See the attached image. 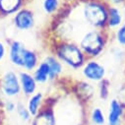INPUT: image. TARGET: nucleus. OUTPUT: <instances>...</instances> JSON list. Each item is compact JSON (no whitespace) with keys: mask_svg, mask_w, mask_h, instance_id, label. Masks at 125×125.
Wrapping results in <instances>:
<instances>
[{"mask_svg":"<svg viewBox=\"0 0 125 125\" xmlns=\"http://www.w3.org/2000/svg\"><path fill=\"white\" fill-rule=\"evenodd\" d=\"M51 53L55 55L66 68L72 71L81 70L85 62L88 60L77 42L73 40L54 39Z\"/></svg>","mask_w":125,"mask_h":125,"instance_id":"nucleus-1","label":"nucleus"},{"mask_svg":"<svg viewBox=\"0 0 125 125\" xmlns=\"http://www.w3.org/2000/svg\"><path fill=\"white\" fill-rule=\"evenodd\" d=\"M110 34L107 30L88 29L77 42L88 59H98L107 48Z\"/></svg>","mask_w":125,"mask_h":125,"instance_id":"nucleus-2","label":"nucleus"},{"mask_svg":"<svg viewBox=\"0 0 125 125\" xmlns=\"http://www.w3.org/2000/svg\"><path fill=\"white\" fill-rule=\"evenodd\" d=\"M107 10L108 5L104 0H84L79 14L82 23L89 29L107 30Z\"/></svg>","mask_w":125,"mask_h":125,"instance_id":"nucleus-3","label":"nucleus"},{"mask_svg":"<svg viewBox=\"0 0 125 125\" xmlns=\"http://www.w3.org/2000/svg\"><path fill=\"white\" fill-rule=\"evenodd\" d=\"M0 93L5 99H14L20 96L22 92L19 80V72L14 70H7L1 75Z\"/></svg>","mask_w":125,"mask_h":125,"instance_id":"nucleus-4","label":"nucleus"},{"mask_svg":"<svg viewBox=\"0 0 125 125\" xmlns=\"http://www.w3.org/2000/svg\"><path fill=\"white\" fill-rule=\"evenodd\" d=\"M80 71L83 79L93 84H98L103 81L106 78L107 74L105 66L98 59H88Z\"/></svg>","mask_w":125,"mask_h":125,"instance_id":"nucleus-5","label":"nucleus"},{"mask_svg":"<svg viewBox=\"0 0 125 125\" xmlns=\"http://www.w3.org/2000/svg\"><path fill=\"white\" fill-rule=\"evenodd\" d=\"M12 24L14 28L20 32L32 31L37 25L36 14L32 9L25 6L12 16Z\"/></svg>","mask_w":125,"mask_h":125,"instance_id":"nucleus-6","label":"nucleus"},{"mask_svg":"<svg viewBox=\"0 0 125 125\" xmlns=\"http://www.w3.org/2000/svg\"><path fill=\"white\" fill-rule=\"evenodd\" d=\"M125 119V107L119 103L118 100L112 98L108 104L106 113L107 125H123Z\"/></svg>","mask_w":125,"mask_h":125,"instance_id":"nucleus-7","label":"nucleus"},{"mask_svg":"<svg viewBox=\"0 0 125 125\" xmlns=\"http://www.w3.org/2000/svg\"><path fill=\"white\" fill-rule=\"evenodd\" d=\"M72 90H73V93L76 95L77 99L83 103L91 102L96 94L95 86L93 85V83L85 79L77 80L72 85Z\"/></svg>","mask_w":125,"mask_h":125,"instance_id":"nucleus-8","label":"nucleus"},{"mask_svg":"<svg viewBox=\"0 0 125 125\" xmlns=\"http://www.w3.org/2000/svg\"><path fill=\"white\" fill-rule=\"evenodd\" d=\"M7 47H8L7 56H8L10 63L17 68L22 69L23 56L27 48L26 44L19 40H12L9 42Z\"/></svg>","mask_w":125,"mask_h":125,"instance_id":"nucleus-9","label":"nucleus"},{"mask_svg":"<svg viewBox=\"0 0 125 125\" xmlns=\"http://www.w3.org/2000/svg\"><path fill=\"white\" fill-rule=\"evenodd\" d=\"M31 125H56V116L53 105L44 102V104L40 112L33 116Z\"/></svg>","mask_w":125,"mask_h":125,"instance_id":"nucleus-10","label":"nucleus"},{"mask_svg":"<svg viewBox=\"0 0 125 125\" xmlns=\"http://www.w3.org/2000/svg\"><path fill=\"white\" fill-rule=\"evenodd\" d=\"M19 80H20V86H21V92L22 94L29 98L35 94L38 91L39 84L35 80L33 73L28 71H20L19 72Z\"/></svg>","mask_w":125,"mask_h":125,"instance_id":"nucleus-11","label":"nucleus"},{"mask_svg":"<svg viewBox=\"0 0 125 125\" xmlns=\"http://www.w3.org/2000/svg\"><path fill=\"white\" fill-rule=\"evenodd\" d=\"M28 1L29 0H0V18L12 17L27 6Z\"/></svg>","mask_w":125,"mask_h":125,"instance_id":"nucleus-12","label":"nucleus"},{"mask_svg":"<svg viewBox=\"0 0 125 125\" xmlns=\"http://www.w3.org/2000/svg\"><path fill=\"white\" fill-rule=\"evenodd\" d=\"M43 60L47 63L50 71V82L57 81L59 78H61L62 74L64 73L65 66L63 63L52 53L46 54L43 57Z\"/></svg>","mask_w":125,"mask_h":125,"instance_id":"nucleus-13","label":"nucleus"},{"mask_svg":"<svg viewBox=\"0 0 125 125\" xmlns=\"http://www.w3.org/2000/svg\"><path fill=\"white\" fill-rule=\"evenodd\" d=\"M124 17L121 11V7L108 6L107 10V31L109 33L113 32L119 26L124 23Z\"/></svg>","mask_w":125,"mask_h":125,"instance_id":"nucleus-14","label":"nucleus"},{"mask_svg":"<svg viewBox=\"0 0 125 125\" xmlns=\"http://www.w3.org/2000/svg\"><path fill=\"white\" fill-rule=\"evenodd\" d=\"M41 62L40 55L39 53L32 49V48H26L24 56H23V65H22V70L23 71H28V72H33L36 67L39 65Z\"/></svg>","mask_w":125,"mask_h":125,"instance_id":"nucleus-15","label":"nucleus"},{"mask_svg":"<svg viewBox=\"0 0 125 125\" xmlns=\"http://www.w3.org/2000/svg\"><path fill=\"white\" fill-rule=\"evenodd\" d=\"M43 104H44V95L41 91H37L32 96H30L26 103L27 108L32 116L38 114L40 110L42 108Z\"/></svg>","mask_w":125,"mask_h":125,"instance_id":"nucleus-16","label":"nucleus"},{"mask_svg":"<svg viewBox=\"0 0 125 125\" xmlns=\"http://www.w3.org/2000/svg\"><path fill=\"white\" fill-rule=\"evenodd\" d=\"M35 80L39 85H44L50 82V71L46 62L42 59L36 67V69L32 72Z\"/></svg>","mask_w":125,"mask_h":125,"instance_id":"nucleus-17","label":"nucleus"},{"mask_svg":"<svg viewBox=\"0 0 125 125\" xmlns=\"http://www.w3.org/2000/svg\"><path fill=\"white\" fill-rule=\"evenodd\" d=\"M61 8L60 0H42V9L43 13L47 16L56 15Z\"/></svg>","mask_w":125,"mask_h":125,"instance_id":"nucleus-18","label":"nucleus"},{"mask_svg":"<svg viewBox=\"0 0 125 125\" xmlns=\"http://www.w3.org/2000/svg\"><path fill=\"white\" fill-rule=\"evenodd\" d=\"M90 120L94 125L106 124V114L100 106H95L90 113Z\"/></svg>","mask_w":125,"mask_h":125,"instance_id":"nucleus-19","label":"nucleus"},{"mask_svg":"<svg viewBox=\"0 0 125 125\" xmlns=\"http://www.w3.org/2000/svg\"><path fill=\"white\" fill-rule=\"evenodd\" d=\"M110 90H111V83L107 78L104 79L103 81L97 84V93L99 98L102 101H106L109 99Z\"/></svg>","mask_w":125,"mask_h":125,"instance_id":"nucleus-20","label":"nucleus"},{"mask_svg":"<svg viewBox=\"0 0 125 125\" xmlns=\"http://www.w3.org/2000/svg\"><path fill=\"white\" fill-rule=\"evenodd\" d=\"M111 35L115 43L119 47L125 49V21L121 26H119L116 30L111 32Z\"/></svg>","mask_w":125,"mask_h":125,"instance_id":"nucleus-21","label":"nucleus"},{"mask_svg":"<svg viewBox=\"0 0 125 125\" xmlns=\"http://www.w3.org/2000/svg\"><path fill=\"white\" fill-rule=\"evenodd\" d=\"M15 112L17 113L18 117L24 122H30L33 118V116L31 115L30 111L27 108L26 104H23L21 102L17 103V106H16V111Z\"/></svg>","mask_w":125,"mask_h":125,"instance_id":"nucleus-22","label":"nucleus"},{"mask_svg":"<svg viewBox=\"0 0 125 125\" xmlns=\"http://www.w3.org/2000/svg\"><path fill=\"white\" fill-rule=\"evenodd\" d=\"M16 106L17 103L13 101V99H5L2 103V108L7 112V113H13L16 111Z\"/></svg>","mask_w":125,"mask_h":125,"instance_id":"nucleus-23","label":"nucleus"},{"mask_svg":"<svg viewBox=\"0 0 125 125\" xmlns=\"http://www.w3.org/2000/svg\"><path fill=\"white\" fill-rule=\"evenodd\" d=\"M114 98L116 100H118L119 103L125 107V83L118 88V90L116 92V95H115Z\"/></svg>","mask_w":125,"mask_h":125,"instance_id":"nucleus-24","label":"nucleus"},{"mask_svg":"<svg viewBox=\"0 0 125 125\" xmlns=\"http://www.w3.org/2000/svg\"><path fill=\"white\" fill-rule=\"evenodd\" d=\"M7 52H8L7 44L5 42H3L2 41H0V63H1L5 59V57L7 56Z\"/></svg>","mask_w":125,"mask_h":125,"instance_id":"nucleus-25","label":"nucleus"},{"mask_svg":"<svg viewBox=\"0 0 125 125\" xmlns=\"http://www.w3.org/2000/svg\"><path fill=\"white\" fill-rule=\"evenodd\" d=\"M108 6H118L121 7L125 4V0H104Z\"/></svg>","mask_w":125,"mask_h":125,"instance_id":"nucleus-26","label":"nucleus"},{"mask_svg":"<svg viewBox=\"0 0 125 125\" xmlns=\"http://www.w3.org/2000/svg\"><path fill=\"white\" fill-rule=\"evenodd\" d=\"M121 11H122V14H123V17H124V20H125V4L123 6H121Z\"/></svg>","mask_w":125,"mask_h":125,"instance_id":"nucleus-27","label":"nucleus"},{"mask_svg":"<svg viewBox=\"0 0 125 125\" xmlns=\"http://www.w3.org/2000/svg\"><path fill=\"white\" fill-rule=\"evenodd\" d=\"M123 125H125V119H124V124H123Z\"/></svg>","mask_w":125,"mask_h":125,"instance_id":"nucleus-28","label":"nucleus"}]
</instances>
